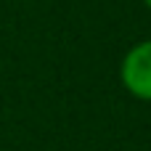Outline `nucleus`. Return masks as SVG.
<instances>
[{"label": "nucleus", "mask_w": 151, "mask_h": 151, "mask_svg": "<svg viewBox=\"0 0 151 151\" xmlns=\"http://www.w3.org/2000/svg\"><path fill=\"white\" fill-rule=\"evenodd\" d=\"M119 77L130 96H135L141 101H151V40L133 45L125 53Z\"/></svg>", "instance_id": "f257e3e1"}, {"label": "nucleus", "mask_w": 151, "mask_h": 151, "mask_svg": "<svg viewBox=\"0 0 151 151\" xmlns=\"http://www.w3.org/2000/svg\"><path fill=\"white\" fill-rule=\"evenodd\" d=\"M143 3H146V5H149V8H151V0H143Z\"/></svg>", "instance_id": "f03ea898"}]
</instances>
